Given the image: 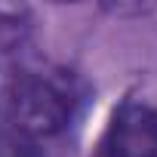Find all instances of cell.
Returning a JSON list of instances; mask_svg holds the SVG:
<instances>
[{"mask_svg":"<svg viewBox=\"0 0 157 157\" xmlns=\"http://www.w3.org/2000/svg\"><path fill=\"white\" fill-rule=\"evenodd\" d=\"M74 108L71 80L59 74H22L13 90L16 126L28 136L59 132Z\"/></svg>","mask_w":157,"mask_h":157,"instance_id":"6da1fadb","label":"cell"},{"mask_svg":"<svg viewBox=\"0 0 157 157\" xmlns=\"http://www.w3.org/2000/svg\"><path fill=\"white\" fill-rule=\"evenodd\" d=\"M108 157H157V114L145 105H123L111 123Z\"/></svg>","mask_w":157,"mask_h":157,"instance_id":"7a4b0ae2","label":"cell"}]
</instances>
